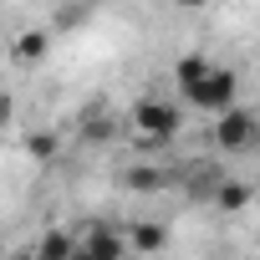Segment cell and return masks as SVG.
<instances>
[{
	"mask_svg": "<svg viewBox=\"0 0 260 260\" xmlns=\"http://www.w3.org/2000/svg\"><path fill=\"white\" fill-rule=\"evenodd\" d=\"M184 102L194 107V112H209V117H219V112H230L235 102H240V72L235 67H219V61H209V72L184 92Z\"/></svg>",
	"mask_w": 260,
	"mask_h": 260,
	"instance_id": "obj_1",
	"label": "cell"
},
{
	"mask_svg": "<svg viewBox=\"0 0 260 260\" xmlns=\"http://www.w3.org/2000/svg\"><path fill=\"white\" fill-rule=\"evenodd\" d=\"M127 122L138 127V138L169 143V138H179V127H184V107L174 97H138L133 112H127Z\"/></svg>",
	"mask_w": 260,
	"mask_h": 260,
	"instance_id": "obj_2",
	"label": "cell"
},
{
	"mask_svg": "<svg viewBox=\"0 0 260 260\" xmlns=\"http://www.w3.org/2000/svg\"><path fill=\"white\" fill-rule=\"evenodd\" d=\"M255 138H260V117H255V107L235 102L230 112H219V122H214V143H219V153H250Z\"/></svg>",
	"mask_w": 260,
	"mask_h": 260,
	"instance_id": "obj_3",
	"label": "cell"
},
{
	"mask_svg": "<svg viewBox=\"0 0 260 260\" xmlns=\"http://www.w3.org/2000/svg\"><path fill=\"white\" fill-rule=\"evenodd\" d=\"M77 250H82L87 260H122V255H127L122 230H112V224H102V219H92V224L77 235Z\"/></svg>",
	"mask_w": 260,
	"mask_h": 260,
	"instance_id": "obj_4",
	"label": "cell"
},
{
	"mask_svg": "<svg viewBox=\"0 0 260 260\" xmlns=\"http://www.w3.org/2000/svg\"><path fill=\"white\" fill-rule=\"evenodd\" d=\"M169 235H174L169 219H148L143 214V219H133V224L122 230V245L138 250V255H158V250H169Z\"/></svg>",
	"mask_w": 260,
	"mask_h": 260,
	"instance_id": "obj_5",
	"label": "cell"
},
{
	"mask_svg": "<svg viewBox=\"0 0 260 260\" xmlns=\"http://www.w3.org/2000/svg\"><path fill=\"white\" fill-rule=\"evenodd\" d=\"M51 41H56V36H51L46 26H31V31H21V36L11 41V61H16V67H36V61L51 56Z\"/></svg>",
	"mask_w": 260,
	"mask_h": 260,
	"instance_id": "obj_6",
	"label": "cell"
},
{
	"mask_svg": "<svg viewBox=\"0 0 260 260\" xmlns=\"http://www.w3.org/2000/svg\"><path fill=\"white\" fill-rule=\"evenodd\" d=\"M72 250H77V230H61V224L41 230V235H36V245H31V255H36V260H72Z\"/></svg>",
	"mask_w": 260,
	"mask_h": 260,
	"instance_id": "obj_7",
	"label": "cell"
},
{
	"mask_svg": "<svg viewBox=\"0 0 260 260\" xmlns=\"http://www.w3.org/2000/svg\"><path fill=\"white\" fill-rule=\"evenodd\" d=\"M250 199H255V184H250V179H219V184H214V204H219L224 214H240Z\"/></svg>",
	"mask_w": 260,
	"mask_h": 260,
	"instance_id": "obj_8",
	"label": "cell"
},
{
	"mask_svg": "<svg viewBox=\"0 0 260 260\" xmlns=\"http://www.w3.org/2000/svg\"><path fill=\"white\" fill-rule=\"evenodd\" d=\"M61 153V133L56 127H36V133H26V158L31 164H56Z\"/></svg>",
	"mask_w": 260,
	"mask_h": 260,
	"instance_id": "obj_9",
	"label": "cell"
},
{
	"mask_svg": "<svg viewBox=\"0 0 260 260\" xmlns=\"http://www.w3.org/2000/svg\"><path fill=\"white\" fill-rule=\"evenodd\" d=\"M164 184V174L153 164H133V169H122V189H133V194H153Z\"/></svg>",
	"mask_w": 260,
	"mask_h": 260,
	"instance_id": "obj_10",
	"label": "cell"
},
{
	"mask_svg": "<svg viewBox=\"0 0 260 260\" xmlns=\"http://www.w3.org/2000/svg\"><path fill=\"white\" fill-rule=\"evenodd\" d=\"M204 72H209V56H199V51L179 56V61H174V82H179V92H189V87H194Z\"/></svg>",
	"mask_w": 260,
	"mask_h": 260,
	"instance_id": "obj_11",
	"label": "cell"
},
{
	"mask_svg": "<svg viewBox=\"0 0 260 260\" xmlns=\"http://www.w3.org/2000/svg\"><path fill=\"white\" fill-rule=\"evenodd\" d=\"M82 133H87V138H112V117H107V112H87Z\"/></svg>",
	"mask_w": 260,
	"mask_h": 260,
	"instance_id": "obj_12",
	"label": "cell"
},
{
	"mask_svg": "<svg viewBox=\"0 0 260 260\" xmlns=\"http://www.w3.org/2000/svg\"><path fill=\"white\" fill-rule=\"evenodd\" d=\"M11 117H16V97H11V92H0V127H6Z\"/></svg>",
	"mask_w": 260,
	"mask_h": 260,
	"instance_id": "obj_13",
	"label": "cell"
},
{
	"mask_svg": "<svg viewBox=\"0 0 260 260\" xmlns=\"http://www.w3.org/2000/svg\"><path fill=\"white\" fill-rule=\"evenodd\" d=\"M6 260H36L31 250H6Z\"/></svg>",
	"mask_w": 260,
	"mask_h": 260,
	"instance_id": "obj_14",
	"label": "cell"
},
{
	"mask_svg": "<svg viewBox=\"0 0 260 260\" xmlns=\"http://www.w3.org/2000/svg\"><path fill=\"white\" fill-rule=\"evenodd\" d=\"M0 260H6V240H0Z\"/></svg>",
	"mask_w": 260,
	"mask_h": 260,
	"instance_id": "obj_15",
	"label": "cell"
}]
</instances>
